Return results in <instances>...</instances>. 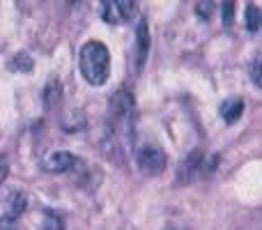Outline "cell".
<instances>
[{
  "instance_id": "cell-15",
  "label": "cell",
  "mask_w": 262,
  "mask_h": 230,
  "mask_svg": "<svg viewBox=\"0 0 262 230\" xmlns=\"http://www.w3.org/2000/svg\"><path fill=\"white\" fill-rule=\"evenodd\" d=\"M221 12H223V23H226V26H230V23H232V14H235V5H232V3H223L221 5Z\"/></svg>"
},
{
  "instance_id": "cell-14",
  "label": "cell",
  "mask_w": 262,
  "mask_h": 230,
  "mask_svg": "<svg viewBox=\"0 0 262 230\" xmlns=\"http://www.w3.org/2000/svg\"><path fill=\"white\" fill-rule=\"evenodd\" d=\"M214 9H216V5H214V3H198V5H195V14H200L203 18L212 16Z\"/></svg>"
},
{
  "instance_id": "cell-6",
  "label": "cell",
  "mask_w": 262,
  "mask_h": 230,
  "mask_svg": "<svg viewBox=\"0 0 262 230\" xmlns=\"http://www.w3.org/2000/svg\"><path fill=\"white\" fill-rule=\"evenodd\" d=\"M203 168H205V154L200 152V150H195V152H191L189 157L182 161V168L177 171V180L180 182L198 180V175L203 173Z\"/></svg>"
},
{
  "instance_id": "cell-2",
  "label": "cell",
  "mask_w": 262,
  "mask_h": 230,
  "mask_svg": "<svg viewBox=\"0 0 262 230\" xmlns=\"http://www.w3.org/2000/svg\"><path fill=\"white\" fill-rule=\"evenodd\" d=\"M0 230H62V219L51 210H26L18 217H0Z\"/></svg>"
},
{
  "instance_id": "cell-17",
  "label": "cell",
  "mask_w": 262,
  "mask_h": 230,
  "mask_svg": "<svg viewBox=\"0 0 262 230\" xmlns=\"http://www.w3.org/2000/svg\"><path fill=\"white\" fill-rule=\"evenodd\" d=\"M166 230H172V228H166Z\"/></svg>"
},
{
  "instance_id": "cell-7",
  "label": "cell",
  "mask_w": 262,
  "mask_h": 230,
  "mask_svg": "<svg viewBox=\"0 0 262 230\" xmlns=\"http://www.w3.org/2000/svg\"><path fill=\"white\" fill-rule=\"evenodd\" d=\"M136 69H140L147 60V51H149V32H147V21H140L138 28H136Z\"/></svg>"
},
{
  "instance_id": "cell-3",
  "label": "cell",
  "mask_w": 262,
  "mask_h": 230,
  "mask_svg": "<svg viewBox=\"0 0 262 230\" xmlns=\"http://www.w3.org/2000/svg\"><path fill=\"white\" fill-rule=\"evenodd\" d=\"M138 12V5L131 3V0H108V3H101V18L106 23H124L131 21Z\"/></svg>"
},
{
  "instance_id": "cell-8",
  "label": "cell",
  "mask_w": 262,
  "mask_h": 230,
  "mask_svg": "<svg viewBox=\"0 0 262 230\" xmlns=\"http://www.w3.org/2000/svg\"><path fill=\"white\" fill-rule=\"evenodd\" d=\"M26 212V196L21 191H9L7 200H5V214L3 217H18V214Z\"/></svg>"
},
{
  "instance_id": "cell-5",
  "label": "cell",
  "mask_w": 262,
  "mask_h": 230,
  "mask_svg": "<svg viewBox=\"0 0 262 230\" xmlns=\"http://www.w3.org/2000/svg\"><path fill=\"white\" fill-rule=\"evenodd\" d=\"M76 161L78 159L74 157L72 152H64V150H58V152H51L49 157L41 161V168H44L46 173H67V171H72L74 166H76Z\"/></svg>"
},
{
  "instance_id": "cell-13",
  "label": "cell",
  "mask_w": 262,
  "mask_h": 230,
  "mask_svg": "<svg viewBox=\"0 0 262 230\" xmlns=\"http://www.w3.org/2000/svg\"><path fill=\"white\" fill-rule=\"evenodd\" d=\"M251 78H253L255 86L262 88V53L253 60V65H251Z\"/></svg>"
},
{
  "instance_id": "cell-16",
  "label": "cell",
  "mask_w": 262,
  "mask_h": 230,
  "mask_svg": "<svg viewBox=\"0 0 262 230\" xmlns=\"http://www.w3.org/2000/svg\"><path fill=\"white\" fill-rule=\"evenodd\" d=\"M5 177H7V161H5V159H0V184H3Z\"/></svg>"
},
{
  "instance_id": "cell-12",
  "label": "cell",
  "mask_w": 262,
  "mask_h": 230,
  "mask_svg": "<svg viewBox=\"0 0 262 230\" xmlns=\"http://www.w3.org/2000/svg\"><path fill=\"white\" fill-rule=\"evenodd\" d=\"M12 69H16V72H30V69H32V60L28 58L26 53L16 55V58L12 60Z\"/></svg>"
},
{
  "instance_id": "cell-1",
  "label": "cell",
  "mask_w": 262,
  "mask_h": 230,
  "mask_svg": "<svg viewBox=\"0 0 262 230\" xmlns=\"http://www.w3.org/2000/svg\"><path fill=\"white\" fill-rule=\"evenodd\" d=\"M81 74L90 86H104L111 74V53L108 46L92 39L81 49Z\"/></svg>"
},
{
  "instance_id": "cell-9",
  "label": "cell",
  "mask_w": 262,
  "mask_h": 230,
  "mask_svg": "<svg viewBox=\"0 0 262 230\" xmlns=\"http://www.w3.org/2000/svg\"><path fill=\"white\" fill-rule=\"evenodd\" d=\"M244 113V101L237 97V99H228L226 104L221 106V117L228 122V124H232L235 120H239V115Z\"/></svg>"
},
{
  "instance_id": "cell-4",
  "label": "cell",
  "mask_w": 262,
  "mask_h": 230,
  "mask_svg": "<svg viewBox=\"0 0 262 230\" xmlns=\"http://www.w3.org/2000/svg\"><path fill=\"white\" fill-rule=\"evenodd\" d=\"M136 163H138V168L143 173H147V175H159V173H163V168H166V152H161V150L154 148V145H145V148H140L138 152H136Z\"/></svg>"
},
{
  "instance_id": "cell-10",
  "label": "cell",
  "mask_w": 262,
  "mask_h": 230,
  "mask_svg": "<svg viewBox=\"0 0 262 230\" xmlns=\"http://www.w3.org/2000/svg\"><path fill=\"white\" fill-rule=\"evenodd\" d=\"M60 97H62V86H60L58 78H51L49 86H46V90H44V104H46V109H53V106L60 101Z\"/></svg>"
},
{
  "instance_id": "cell-11",
  "label": "cell",
  "mask_w": 262,
  "mask_h": 230,
  "mask_svg": "<svg viewBox=\"0 0 262 230\" xmlns=\"http://www.w3.org/2000/svg\"><path fill=\"white\" fill-rule=\"evenodd\" d=\"M258 26H262V14L255 5H246V28L251 32L258 30Z\"/></svg>"
}]
</instances>
